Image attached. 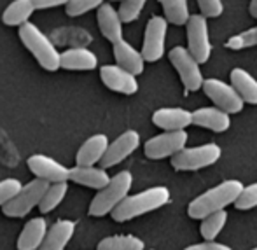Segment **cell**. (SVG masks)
Wrapping results in <instances>:
<instances>
[{
  "instance_id": "11",
  "label": "cell",
  "mask_w": 257,
  "mask_h": 250,
  "mask_svg": "<svg viewBox=\"0 0 257 250\" xmlns=\"http://www.w3.org/2000/svg\"><path fill=\"white\" fill-rule=\"evenodd\" d=\"M168 23L170 21L165 16H153L147 21L146 34H144V46H142V53L146 56V61L154 63V61L163 58Z\"/></svg>"
},
{
  "instance_id": "16",
  "label": "cell",
  "mask_w": 257,
  "mask_h": 250,
  "mask_svg": "<svg viewBox=\"0 0 257 250\" xmlns=\"http://www.w3.org/2000/svg\"><path fill=\"white\" fill-rule=\"evenodd\" d=\"M153 122L165 132L186 130L189 124H193V112L182 107H163L153 114Z\"/></svg>"
},
{
  "instance_id": "8",
  "label": "cell",
  "mask_w": 257,
  "mask_h": 250,
  "mask_svg": "<svg viewBox=\"0 0 257 250\" xmlns=\"http://www.w3.org/2000/svg\"><path fill=\"white\" fill-rule=\"evenodd\" d=\"M187 140H189V135L186 130H170L147 140L144 146V152L149 159L173 158L177 152L186 147Z\"/></svg>"
},
{
  "instance_id": "9",
  "label": "cell",
  "mask_w": 257,
  "mask_h": 250,
  "mask_svg": "<svg viewBox=\"0 0 257 250\" xmlns=\"http://www.w3.org/2000/svg\"><path fill=\"white\" fill-rule=\"evenodd\" d=\"M203 91L217 107L229 114H238L243 110L245 100L233 84H227L222 79H205Z\"/></svg>"
},
{
  "instance_id": "7",
  "label": "cell",
  "mask_w": 257,
  "mask_h": 250,
  "mask_svg": "<svg viewBox=\"0 0 257 250\" xmlns=\"http://www.w3.org/2000/svg\"><path fill=\"white\" fill-rule=\"evenodd\" d=\"M49 184H51V182L35 177L32 182H28L27 186L21 187V191L13 198V200H9L6 205L2 206L4 215H7V217H25L27 213H30L32 210H34L35 206L42 201V198H44Z\"/></svg>"
},
{
  "instance_id": "31",
  "label": "cell",
  "mask_w": 257,
  "mask_h": 250,
  "mask_svg": "<svg viewBox=\"0 0 257 250\" xmlns=\"http://www.w3.org/2000/svg\"><path fill=\"white\" fill-rule=\"evenodd\" d=\"M147 0H121L119 6V14H121L124 23H133L139 20V16L142 14L144 7H146Z\"/></svg>"
},
{
  "instance_id": "19",
  "label": "cell",
  "mask_w": 257,
  "mask_h": 250,
  "mask_svg": "<svg viewBox=\"0 0 257 250\" xmlns=\"http://www.w3.org/2000/svg\"><path fill=\"white\" fill-rule=\"evenodd\" d=\"M68 180L75 184H81L89 189H102L110 182V177L105 172V168H98L95 165H75L70 168V177Z\"/></svg>"
},
{
  "instance_id": "13",
  "label": "cell",
  "mask_w": 257,
  "mask_h": 250,
  "mask_svg": "<svg viewBox=\"0 0 257 250\" xmlns=\"http://www.w3.org/2000/svg\"><path fill=\"white\" fill-rule=\"evenodd\" d=\"M140 146V135L135 130H126L124 133L117 137L114 142L108 144V149L105 152V156L100 161V165L103 168H110V166L119 165L121 161H124L130 154H133Z\"/></svg>"
},
{
  "instance_id": "36",
  "label": "cell",
  "mask_w": 257,
  "mask_h": 250,
  "mask_svg": "<svg viewBox=\"0 0 257 250\" xmlns=\"http://www.w3.org/2000/svg\"><path fill=\"white\" fill-rule=\"evenodd\" d=\"M184 250H233L231 247H227V245L224 243H217V241H208L206 240L205 243H196V245H189V247H186Z\"/></svg>"
},
{
  "instance_id": "10",
  "label": "cell",
  "mask_w": 257,
  "mask_h": 250,
  "mask_svg": "<svg viewBox=\"0 0 257 250\" xmlns=\"http://www.w3.org/2000/svg\"><path fill=\"white\" fill-rule=\"evenodd\" d=\"M187 48L198 58L200 63H206L212 56V42H210L208 21L203 13L191 14L187 21Z\"/></svg>"
},
{
  "instance_id": "25",
  "label": "cell",
  "mask_w": 257,
  "mask_h": 250,
  "mask_svg": "<svg viewBox=\"0 0 257 250\" xmlns=\"http://www.w3.org/2000/svg\"><path fill=\"white\" fill-rule=\"evenodd\" d=\"M231 84L240 91L245 103L257 105V79L245 68H233L231 70Z\"/></svg>"
},
{
  "instance_id": "40",
  "label": "cell",
  "mask_w": 257,
  "mask_h": 250,
  "mask_svg": "<svg viewBox=\"0 0 257 250\" xmlns=\"http://www.w3.org/2000/svg\"><path fill=\"white\" fill-rule=\"evenodd\" d=\"M252 250H257V247H255V248H252Z\"/></svg>"
},
{
  "instance_id": "29",
  "label": "cell",
  "mask_w": 257,
  "mask_h": 250,
  "mask_svg": "<svg viewBox=\"0 0 257 250\" xmlns=\"http://www.w3.org/2000/svg\"><path fill=\"white\" fill-rule=\"evenodd\" d=\"M227 222V212L226 210H219V212H213L210 215H206L201 222V236L205 240L212 241L219 236V233L222 231V227Z\"/></svg>"
},
{
  "instance_id": "27",
  "label": "cell",
  "mask_w": 257,
  "mask_h": 250,
  "mask_svg": "<svg viewBox=\"0 0 257 250\" xmlns=\"http://www.w3.org/2000/svg\"><path fill=\"white\" fill-rule=\"evenodd\" d=\"M96 250H144V241L133 234H115L103 238Z\"/></svg>"
},
{
  "instance_id": "3",
  "label": "cell",
  "mask_w": 257,
  "mask_h": 250,
  "mask_svg": "<svg viewBox=\"0 0 257 250\" xmlns=\"http://www.w3.org/2000/svg\"><path fill=\"white\" fill-rule=\"evenodd\" d=\"M18 35H20V41L23 42L25 48L34 54L37 63L44 70L56 72L58 68H61V53L56 49V46L53 44L51 39L37 25L27 21V23L20 27Z\"/></svg>"
},
{
  "instance_id": "28",
  "label": "cell",
  "mask_w": 257,
  "mask_h": 250,
  "mask_svg": "<svg viewBox=\"0 0 257 250\" xmlns=\"http://www.w3.org/2000/svg\"><path fill=\"white\" fill-rule=\"evenodd\" d=\"M67 191H68L67 180H63V182L49 184L44 198H42V201L39 203V210H41V213H48V212H51V210L56 208V206L63 201V198L67 196Z\"/></svg>"
},
{
  "instance_id": "21",
  "label": "cell",
  "mask_w": 257,
  "mask_h": 250,
  "mask_svg": "<svg viewBox=\"0 0 257 250\" xmlns=\"http://www.w3.org/2000/svg\"><path fill=\"white\" fill-rule=\"evenodd\" d=\"M75 231V222L68 219H61L56 220L53 224V227L48 229L44 241L39 247V250H65V247L68 245V241L72 240Z\"/></svg>"
},
{
  "instance_id": "32",
  "label": "cell",
  "mask_w": 257,
  "mask_h": 250,
  "mask_svg": "<svg viewBox=\"0 0 257 250\" xmlns=\"http://www.w3.org/2000/svg\"><path fill=\"white\" fill-rule=\"evenodd\" d=\"M103 2L105 0H68V4L65 6V11H67L68 16L77 18L93 9H98Z\"/></svg>"
},
{
  "instance_id": "14",
  "label": "cell",
  "mask_w": 257,
  "mask_h": 250,
  "mask_svg": "<svg viewBox=\"0 0 257 250\" xmlns=\"http://www.w3.org/2000/svg\"><path fill=\"white\" fill-rule=\"evenodd\" d=\"M28 168L39 179H44L48 182H63L70 177V168L58 163L56 159L49 158L46 154H34L28 158Z\"/></svg>"
},
{
  "instance_id": "24",
  "label": "cell",
  "mask_w": 257,
  "mask_h": 250,
  "mask_svg": "<svg viewBox=\"0 0 257 250\" xmlns=\"http://www.w3.org/2000/svg\"><path fill=\"white\" fill-rule=\"evenodd\" d=\"M37 11L34 0H13L2 13V23L7 27H21L30 21L32 14Z\"/></svg>"
},
{
  "instance_id": "17",
  "label": "cell",
  "mask_w": 257,
  "mask_h": 250,
  "mask_svg": "<svg viewBox=\"0 0 257 250\" xmlns=\"http://www.w3.org/2000/svg\"><path fill=\"white\" fill-rule=\"evenodd\" d=\"M193 124L210 130V132L222 133L226 130H229L231 117H229V112L222 110L217 105L215 107H203L193 112Z\"/></svg>"
},
{
  "instance_id": "12",
  "label": "cell",
  "mask_w": 257,
  "mask_h": 250,
  "mask_svg": "<svg viewBox=\"0 0 257 250\" xmlns=\"http://www.w3.org/2000/svg\"><path fill=\"white\" fill-rule=\"evenodd\" d=\"M100 79L110 91L121 93V95H135L139 91L137 75L117 63L103 65L100 68Z\"/></svg>"
},
{
  "instance_id": "23",
  "label": "cell",
  "mask_w": 257,
  "mask_h": 250,
  "mask_svg": "<svg viewBox=\"0 0 257 250\" xmlns=\"http://www.w3.org/2000/svg\"><path fill=\"white\" fill-rule=\"evenodd\" d=\"M98 56L88 48H70L61 53V68L65 70H95Z\"/></svg>"
},
{
  "instance_id": "4",
  "label": "cell",
  "mask_w": 257,
  "mask_h": 250,
  "mask_svg": "<svg viewBox=\"0 0 257 250\" xmlns=\"http://www.w3.org/2000/svg\"><path fill=\"white\" fill-rule=\"evenodd\" d=\"M132 186H133V175L128 170L119 172L117 175L110 177V182L105 187H102V189H98V194L93 198L91 205H89V215L103 217L107 213H112V210L128 196Z\"/></svg>"
},
{
  "instance_id": "35",
  "label": "cell",
  "mask_w": 257,
  "mask_h": 250,
  "mask_svg": "<svg viewBox=\"0 0 257 250\" xmlns=\"http://www.w3.org/2000/svg\"><path fill=\"white\" fill-rule=\"evenodd\" d=\"M196 2L206 18H219L224 13L222 0H196Z\"/></svg>"
},
{
  "instance_id": "1",
  "label": "cell",
  "mask_w": 257,
  "mask_h": 250,
  "mask_svg": "<svg viewBox=\"0 0 257 250\" xmlns=\"http://www.w3.org/2000/svg\"><path fill=\"white\" fill-rule=\"evenodd\" d=\"M170 189L165 186H156L151 189H146L139 194L133 196H126L124 200L119 203L114 210H112V219L115 222H126L135 217H140L144 213L154 212V210L165 206L170 201Z\"/></svg>"
},
{
  "instance_id": "6",
  "label": "cell",
  "mask_w": 257,
  "mask_h": 250,
  "mask_svg": "<svg viewBox=\"0 0 257 250\" xmlns=\"http://www.w3.org/2000/svg\"><path fill=\"white\" fill-rule=\"evenodd\" d=\"M222 149L217 144H203L198 147H184L172 158V166L179 172H196L219 161Z\"/></svg>"
},
{
  "instance_id": "34",
  "label": "cell",
  "mask_w": 257,
  "mask_h": 250,
  "mask_svg": "<svg viewBox=\"0 0 257 250\" xmlns=\"http://www.w3.org/2000/svg\"><path fill=\"white\" fill-rule=\"evenodd\" d=\"M23 184L18 179H4L0 180V206H4L9 200H13L21 191Z\"/></svg>"
},
{
  "instance_id": "33",
  "label": "cell",
  "mask_w": 257,
  "mask_h": 250,
  "mask_svg": "<svg viewBox=\"0 0 257 250\" xmlns=\"http://www.w3.org/2000/svg\"><path fill=\"white\" fill-rule=\"evenodd\" d=\"M234 206L238 210H250L257 206V182L250 184V186H245L241 189L238 200L234 201Z\"/></svg>"
},
{
  "instance_id": "18",
  "label": "cell",
  "mask_w": 257,
  "mask_h": 250,
  "mask_svg": "<svg viewBox=\"0 0 257 250\" xmlns=\"http://www.w3.org/2000/svg\"><path fill=\"white\" fill-rule=\"evenodd\" d=\"M114 58L115 63L121 65L122 68L130 70L132 74L140 75L146 68V56H144L142 51L133 48L128 41L121 39V41L114 42Z\"/></svg>"
},
{
  "instance_id": "5",
  "label": "cell",
  "mask_w": 257,
  "mask_h": 250,
  "mask_svg": "<svg viewBox=\"0 0 257 250\" xmlns=\"http://www.w3.org/2000/svg\"><path fill=\"white\" fill-rule=\"evenodd\" d=\"M170 61L175 67L177 74L180 75V81H182L184 88L187 91H198V89H203V72H201L200 61L189 51V48H184V46H175L168 54Z\"/></svg>"
},
{
  "instance_id": "38",
  "label": "cell",
  "mask_w": 257,
  "mask_h": 250,
  "mask_svg": "<svg viewBox=\"0 0 257 250\" xmlns=\"http://www.w3.org/2000/svg\"><path fill=\"white\" fill-rule=\"evenodd\" d=\"M250 14L257 20V0H250Z\"/></svg>"
},
{
  "instance_id": "20",
  "label": "cell",
  "mask_w": 257,
  "mask_h": 250,
  "mask_svg": "<svg viewBox=\"0 0 257 250\" xmlns=\"http://www.w3.org/2000/svg\"><path fill=\"white\" fill-rule=\"evenodd\" d=\"M108 139L103 133L89 137L75 154V165H96L102 161L105 152L108 149Z\"/></svg>"
},
{
  "instance_id": "22",
  "label": "cell",
  "mask_w": 257,
  "mask_h": 250,
  "mask_svg": "<svg viewBox=\"0 0 257 250\" xmlns=\"http://www.w3.org/2000/svg\"><path fill=\"white\" fill-rule=\"evenodd\" d=\"M48 234V222L44 217H35L25 224L18 238V250H39Z\"/></svg>"
},
{
  "instance_id": "39",
  "label": "cell",
  "mask_w": 257,
  "mask_h": 250,
  "mask_svg": "<svg viewBox=\"0 0 257 250\" xmlns=\"http://www.w3.org/2000/svg\"><path fill=\"white\" fill-rule=\"evenodd\" d=\"M114 2H121V0H114Z\"/></svg>"
},
{
  "instance_id": "37",
  "label": "cell",
  "mask_w": 257,
  "mask_h": 250,
  "mask_svg": "<svg viewBox=\"0 0 257 250\" xmlns=\"http://www.w3.org/2000/svg\"><path fill=\"white\" fill-rule=\"evenodd\" d=\"M37 9H51V7H60L67 6L68 0H34Z\"/></svg>"
},
{
  "instance_id": "15",
  "label": "cell",
  "mask_w": 257,
  "mask_h": 250,
  "mask_svg": "<svg viewBox=\"0 0 257 250\" xmlns=\"http://www.w3.org/2000/svg\"><path fill=\"white\" fill-rule=\"evenodd\" d=\"M96 21H98V28L102 35L112 44L122 39V23L124 21L119 14V9H115L112 4L103 2L96 9Z\"/></svg>"
},
{
  "instance_id": "2",
  "label": "cell",
  "mask_w": 257,
  "mask_h": 250,
  "mask_svg": "<svg viewBox=\"0 0 257 250\" xmlns=\"http://www.w3.org/2000/svg\"><path fill=\"white\" fill-rule=\"evenodd\" d=\"M241 189H243V184L240 180H224L219 186L205 191L196 200L191 201L187 206V213L191 219H205L210 213L224 210L227 205L236 201Z\"/></svg>"
},
{
  "instance_id": "30",
  "label": "cell",
  "mask_w": 257,
  "mask_h": 250,
  "mask_svg": "<svg viewBox=\"0 0 257 250\" xmlns=\"http://www.w3.org/2000/svg\"><path fill=\"white\" fill-rule=\"evenodd\" d=\"M252 46H257V27H252L248 30L236 34L233 37L227 39L226 48L233 49V51H241V49H248Z\"/></svg>"
},
{
  "instance_id": "26",
  "label": "cell",
  "mask_w": 257,
  "mask_h": 250,
  "mask_svg": "<svg viewBox=\"0 0 257 250\" xmlns=\"http://www.w3.org/2000/svg\"><path fill=\"white\" fill-rule=\"evenodd\" d=\"M161 7L165 11V18L172 25H187L191 18L189 13V2L187 0H159Z\"/></svg>"
}]
</instances>
